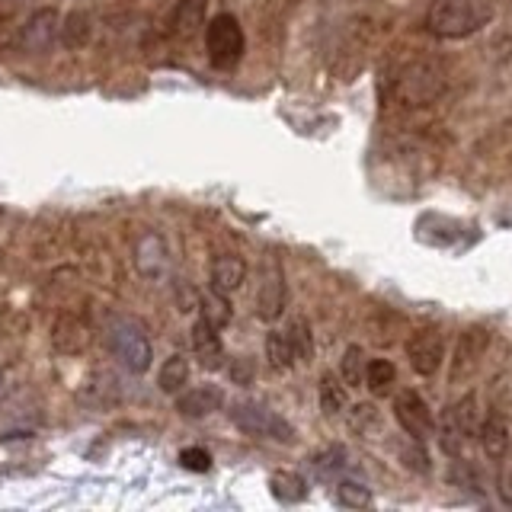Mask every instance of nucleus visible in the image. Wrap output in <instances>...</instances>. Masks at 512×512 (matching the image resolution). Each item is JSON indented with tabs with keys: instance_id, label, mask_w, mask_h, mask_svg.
Segmentation results:
<instances>
[{
	"instance_id": "20e7f679",
	"label": "nucleus",
	"mask_w": 512,
	"mask_h": 512,
	"mask_svg": "<svg viewBox=\"0 0 512 512\" xmlns=\"http://www.w3.org/2000/svg\"><path fill=\"white\" fill-rule=\"evenodd\" d=\"M244 26L234 13H218L212 16V23H205V52L212 68L218 71H234L240 58H244Z\"/></svg>"
},
{
	"instance_id": "393cba45",
	"label": "nucleus",
	"mask_w": 512,
	"mask_h": 512,
	"mask_svg": "<svg viewBox=\"0 0 512 512\" xmlns=\"http://www.w3.org/2000/svg\"><path fill=\"white\" fill-rule=\"evenodd\" d=\"M346 404H349V400H346V388L340 384V378L327 372L324 378H320V407H324L330 416H336V413L346 410Z\"/></svg>"
},
{
	"instance_id": "6ab92c4d",
	"label": "nucleus",
	"mask_w": 512,
	"mask_h": 512,
	"mask_svg": "<svg viewBox=\"0 0 512 512\" xmlns=\"http://www.w3.org/2000/svg\"><path fill=\"white\" fill-rule=\"evenodd\" d=\"M269 490L279 503H304L308 500V480L295 471H276L269 477Z\"/></svg>"
},
{
	"instance_id": "b1692460",
	"label": "nucleus",
	"mask_w": 512,
	"mask_h": 512,
	"mask_svg": "<svg viewBox=\"0 0 512 512\" xmlns=\"http://www.w3.org/2000/svg\"><path fill=\"white\" fill-rule=\"evenodd\" d=\"M199 311H202V317L208 320L212 327H224L231 320V304H228V295H221V292H208V295H202V301H199Z\"/></svg>"
},
{
	"instance_id": "a211bd4d",
	"label": "nucleus",
	"mask_w": 512,
	"mask_h": 512,
	"mask_svg": "<svg viewBox=\"0 0 512 512\" xmlns=\"http://www.w3.org/2000/svg\"><path fill=\"white\" fill-rule=\"evenodd\" d=\"M480 445H484V455L500 461L506 452H509V426L503 416H487L484 423H480Z\"/></svg>"
},
{
	"instance_id": "6e6552de",
	"label": "nucleus",
	"mask_w": 512,
	"mask_h": 512,
	"mask_svg": "<svg viewBox=\"0 0 512 512\" xmlns=\"http://www.w3.org/2000/svg\"><path fill=\"white\" fill-rule=\"evenodd\" d=\"M93 343V330L80 314L64 311L52 324V349L61 356H84Z\"/></svg>"
},
{
	"instance_id": "39448f33",
	"label": "nucleus",
	"mask_w": 512,
	"mask_h": 512,
	"mask_svg": "<svg viewBox=\"0 0 512 512\" xmlns=\"http://www.w3.org/2000/svg\"><path fill=\"white\" fill-rule=\"evenodd\" d=\"M231 423L237 429H244L247 436H260V439H276V442H295V426L285 423L279 413H272L263 404H253V400H237L228 410Z\"/></svg>"
},
{
	"instance_id": "2f4dec72",
	"label": "nucleus",
	"mask_w": 512,
	"mask_h": 512,
	"mask_svg": "<svg viewBox=\"0 0 512 512\" xmlns=\"http://www.w3.org/2000/svg\"><path fill=\"white\" fill-rule=\"evenodd\" d=\"M180 464H183L186 471L205 474V471H212V455H208L205 448H183V452H180Z\"/></svg>"
},
{
	"instance_id": "423d86ee",
	"label": "nucleus",
	"mask_w": 512,
	"mask_h": 512,
	"mask_svg": "<svg viewBox=\"0 0 512 512\" xmlns=\"http://www.w3.org/2000/svg\"><path fill=\"white\" fill-rule=\"evenodd\" d=\"M480 407H477V397L468 394L461 397L455 407H448L445 416H442V445L445 452L458 455L464 445H468V439H477L480 436Z\"/></svg>"
},
{
	"instance_id": "0eeeda50",
	"label": "nucleus",
	"mask_w": 512,
	"mask_h": 512,
	"mask_svg": "<svg viewBox=\"0 0 512 512\" xmlns=\"http://www.w3.org/2000/svg\"><path fill=\"white\" fill-rule=\"evenodd\" d=\"M61 36V13L55 7H39L29 16L23 32H20V45L29 55H45Z\"/></svg>"
},
{
	"instance_id": "ddd939ff",
	"label": "nucleus",
	"mask_w": 512,
	"mask_h": 512,
	"mask_svg": "<svg viewBox=\"0 0 512 512\" xmlns=\"http://www.w3.org/2000/svg\"><path fill=\"white\" fill-rule=\"evenodd\" d=\"M221 404H224V394H221V388H215V384H199V388H189V391L183 388L176 394V413L189 416V420L215 413Z\"/></svg>"
},
{
	"instance_id": "9d476101",
	"label": "nucleus",
	"mask_w": 512,
	"mask_h": 512,
	"mask_svg": "<svg viewBox=\"0 0 512 512\" xmlns=\"http://www.w3.org/2000/svg\"><path fill=\"white\" fill-rule=\"evenodd\" d=\"M407 359L416 375H436L445 359V340L439 330H420L407 340Z\"/></svg>"
},
{
	"instance_id": "f257e3e1",
	"label": "nucleus",
	"mask_w": 512,
	"mask_h": 512,
	"mask_svg": "<svg viewBox=\"0 0 512 512\" xmlns=\"http://www.w3.org/2000/svg\"><path fill=\"white\" fill-rule=\"evenodd\" d=\"M445 93V68L432 58H413L394 74V96L397 103L410 109L436 103Z\"/></svg>"
},
{
	"instance_id": "72a5a7b5",
	"label": "nucleus",
	"mask_w": 512,
	"mask_h": 512,
	"mask_svg": "<svg viewBox=\"0 0 512 512\" xmlns=\"http://www.w3.org/2000/svg\"><path fill=\"white\" fill-rule=\"evenodd\" d=\"M4 397H7V378L0 375V404H4Z\"/></svg>"
},
{
	"instance_id": "aec40b11",
	"label": "nucleus",
	"mask_w": 512,
	"mask_h": 512,
	"mask_svg": "<svg viewBox=\"0 0 512 512\" xmlns=\"http://www.w3.org/2000/svg\"><path fill=\"white\" fill-rule=\"evenodd\" d=\"M90 32H93L90 16L84 10H74V13H68L61 20V36H58V42L64 48H71V52H77V48H84L90 42Z\"/></svg>"
},
{
	"instance_id": "4468645a",
	"label": "nucleus",
	"mask_w": 512,
	"mask_h": 512,
	"mask_svg": "<svg viewBox=\"0 0 512 512\" xmlns=\"http://www.w3.org/2000/svg\"><path fill=\"white\" fill-rule=\"evenodd\" d=\"M208 279H212V288L221 295L237 292L240 285L247 279V263L244 256L237 253H218L212 260V269H208Z\"/></svg>"
},
{
	"instance_id": "1a4fd4ad",
	"label": "nucleus",
	"mask_w": 512,
	"mask_h": 512,
	"mask_svg": "<svg viewBox=\"0 0 512 512\" xmlns=\"http://www.w3.org/2000/svg\"><path fill=\"white\" fill-rule=\"evenodd\" d=\"M394 416L397 423L404 426L407 436L413 439H429L436 432V420H432V410L426 400L416 391H400L394 400Z\"/></svg>"
},
{
	"instance_id": "9b49d317",
	"label": "nucleus",
	"mask_w": 512,
	"mask_h": 512,
	"mask_svg": "<svg viewBox=\"0 0 512 512\" xmlns=\"http://www.w3.org/2000/svg\"><path fill=\"white\" fill-rule=\"evenodd\" d=\"M167 266H170L167 240L157 231H144L135 240V269L144 279H160V276H167Z\"/></svg>"
},
{
	"instance_id": "412c9836",
	"label": "nucleus",
	"mask_w": 512,
	"mask_h": 512,
	"mask_svg": "<svg viewBox=\"0 0 512 512\" xmlns=\"http://www.w3.org/2000/svg\"><path fill=\"white\" fill-rule=\"evenodd\" d=\"M186 384H189V359L176 352V356H170L164 365H160L157 388L164 391V394H180Z\"/></svg>"
},
{
	"instance_id": "a878e982",
	"label": "nucleus",
	"mask_w": 512,
	"mask_h": 512,
	"mask_svg": "<svg viewBox=\"0 0 512 512\" xmlns=\"http://www.w3.org/2000/svg\"><path fill=\"white\" fill-rule=\"evenodd\" d=\"M285 333H288V343H292V349H295V356L301 362H311L314 359V333L308 327V320L295 317L292 324H288Z\"/></svg>"
},
{
	"instance_id": "bb28decb",
	"label": "nucleus",
	"mask_w": 512,
	"mask_h": 512,
	"mask_svg": "<svg viewBox=\"0 0 512 512\" xmlns=\"http://www.w3.org/2000/svg\"><path fill=\"white\" fill-rule=\"evenodd\" d=\"M365 368H368V362H365L362 346H349L346 356H343V372H340V378L349 384V388H359V384L365 381Z\"/></svg>"
},
{
	"instance_id": "cd10ccee",
	"label": "nucleus",
	"mask_w": 512,
	"mask_h": 512,
	"mask_svg": "<svg viewBox=\"0 0 512 512\" xmlns=\"http://www.w3.org/2000/svg\"><path fill=\"white\" fill-rule=\"evenodd\" d=\"M336 503L346 509H365V506H372V493H368L362 484H356V480H340V487H336Z\"/></svg>"
},
{
	"instance_id": "c756f323",
	"label": "nucleus",
	"mask_w": 512,
	"mask_h": 512,
	"mask_svg": "<svg viewBox=\"0 0 512 512\" xmlns=\"http://www.w3.org/2000/svg\"><path fill=\"white\" fill-rule=\"evenodd\" d=\"M400 461L407 464L410 471H420V474H429V455L423 448V439H413L407 445H400Z\"/></svg>"
},
{
	"instance_id": "f3484780",
	"label": "nucleus",
	"mask_w": 512,
	"mask_h": 512,
	"mask_svg": "<svg viewBox=\"0 0 512 512\" xmlns=\"http://www.w3.org/2000/svg\"><path fill=\"white\" fill-rule=\"evenodd\" d=\"M487 349V333L484 330H464L458 340V352H455V368H452V381L464 378V372H474L477 359L484 356Z\"/></svg>"
},
{
	"instance_id": "4be33fe9",
	"label": "nucleus",
	"mask_w": 512,
	"mask_h": 512,
	"mask_svg": "<svg viewBox=\"0 0 512 512\" xmlns=\"http://www.w3.org/2000/svg\"><path fill=\"white\" fill-rule=\"evenodd\" d=\"M266 359L269 365L276 368V372H292V365H295V349L292 343H288V333L285 330H272L266 336Z\"/></svg>"
},
{
	"instance_id": "f8f14e48",
	"label": "nucleus",
	"mask_w": 512,
	"mask_h": 512,
	"mask_svg": "<svg viewBox=\"0 0 512 512\" xmlns=\"http://www.w3.org/2000/svg\"><path fill=\"white\" fill-rule=\"evenodd\" d=\"M285 308V276L282 266L272 260L263 276H260V288H256V317L260 320H276Z\"/></svg>"
},
{
	"instance_id": "5701e85b",
	"label": "nucleus",
	"mask_w": 512,
	"mask_h": 512,
	"mask_svg": "<svg viewBox=\"0 0 512 512\" xmlns=\"http://www.w3.org/2000/svg\"><path fill=\"white\" fill-rule=\"evenodd\" d=\"M394 381H397V368H394V362H388V359H372L368 362V368H365V384H368V391L372 394H391V388H394Z\"/></svg>"
},
{
	"instance_id": "c85d7f7f",
	"label": "nucleus",
	"mask_w": 512,
	"mask_h": 512,
	"mask_svg": "<svg viewBox=\"0 0 512 512\" xmlns=\"http://www.w3.org/2000/svg\"><path fill=\"white\" fill-rule=\"evenodd\" d=\"M349 423L356 432H365V436H372V432L381 429V416H378V407L375 404H359L356 410L349 413Z\"/></svg>"
},
{
	"instance_id": "7ed1b4c3",
	"label": "nucleus",
	"mask_w": 512,
	"mask_h": 512,
	"mask_svg": "<svg viewBox=\"0 0 512 512\" xmlns=\"http://www.w3.org/2000/svg\"><path fill=\"white\" fill-rule=\"evenodd\" d=\"M487 20V10L480 0H432L426 10V29L439 39L471 36Z\"/></svg>"
},
{
	"instance_id": "dca6fc26",
	"label": "nucleus",
	"mask_w": 512,
	"mask_h": 512,
	"mask_svg": "<svg viewBox=\"0 0 512 512\" xmlns=\"http://www.w3.org/2000/svg\"><path fill=\"white\" fill-rule=\"evenodd\" d=\"M208 0H176V7L170 10V36L176 39H192L205 26Z\"/></svg>"
},
{
	"instance_id": "f03ea898",
	"label": "nucleus",
	"mask_w": 512,
	"mask_h": 512,
	"mask_svg": "<svg viewBox=\"0 0 512 512\" xmlns=\"http://www.w3.org/2000/svg\"><path fill=\"white\" fill-rule=\"evenodd\" d=\"M106 346L112 352V359H116L125 372L132 375H144L151 368V359H154V349H151V340H148V330H144L135 317H116L106 330Z\"/></svg>"
},
{
	"instance_id": "7c9ffc66",
	"label": "nucleus",
	"mask_w": 512,
	"mask_h": 512,
	"mask_svg": "<svg viewBox=\"0 0 512 512\" xmlns=\"http://www.w3.org/2000/svg\"><path fill=\"white\" fill-rule=\"evenodd\" d=\"M311 468L320 477H330V474H340L343 471V448H330V452L311 458Z\"/></svg>"
},
{
	"instance_id": "473e14b6",
	"label": "nucleus",
	"mask_w": 512,
	"mask_h": 512,
	"mask_svg": "<svg viewBox=\"0 0 512 512\" xmlns=\"http://www.w3.org/2000/svg\"><path fill=\"white\" fill-rule=\"evenodd\" d=\"M250 368H253L250 359H240V365L231 368V378H234V381H250Z\"/></svg>"
},
{
	"instance_id": "2eb2a0df",
	"label": "nucleus",
	"mask_w": 512,
	"mask_h": 512,
	"mask_svg": "<svg viewBox=\"0 0 512 512\" xmlns=\"http://www.w3.org/2000/svg\"><path fill=\"white\" fill-rule=\"evenodd\" d=\"M192 349H196L199 365L208 368V372H215V368L224 365V343L218 336V327L208 324L205 317H199L196 327H192Z\"/></svg>"
}]
</instances>
